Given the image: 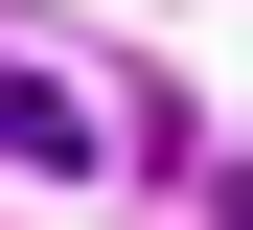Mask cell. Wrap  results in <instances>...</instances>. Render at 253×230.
I'll return each mask as SVG.
<instances>
[{
    "mask_svg": "<svg viewBox=\"0 0 253 230\" xmlns=\"http://www.w3.org/2000/svg\"><path fill=\"white\" fill-rule=\"evenodd\" d=\"M115 138H138V115H115V92H69L46 46H0V161H69V184H92Z\"/></svg>",
    "mask_w": 253,
    "mask_h": 230,
    "instance_id": "obj_1",
    "label": "cell"
}]
</instances>
